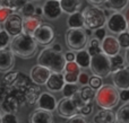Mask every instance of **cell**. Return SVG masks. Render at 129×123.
Returning a JSON list of instances; mask_svg holds the SVG:
<instances>
[{
    "instance_id": "6da1fadb",
    "label": "cell",
    "mask_w": 129,
    "mask_h": 123,
    "mask_svg": "<svg viewBox=\"0 0 129 123\" xmlns=\"http://www.w3.org/2000/svg\"><path fill=\"white\" fill-rule=\"evenodd\" d=\"M38 42L33 36L20 34L11 40L9 49L15 56L20 59H31L38 53Z\"/></svg>"
},
{
    "instance_id": "7a4b0ae2",
    "label": "cell",
    "mask_w": 129,
    "mask_h": 123,
    "mask_svg": "<svg viewBox=\"0 0 129 123\" xmlns=\"http://www.w3.org/2000/svg\"><path fill=\"white\" fill-rule=\"evenodd\" d=\"M38 65L49 69L52 74H62L67 65L64 53L57 52L51 46L44 47L38 55Z\"/></svg>"
},
{
    "instance_id": "3957f363",
    "label": "cell",
    "mask_w": 129,
    "mask_h": 123,
    "mask_svg": "<svg viewBox=\"0 0 129 123\" xmlns=\"http://www.w3.org/2000/svg\"><path fill=\"white\" fill-rule=\"evenodd\" d=\"M95 102L101 110H113L120 102V92L113 85H103L96 90Z\"/></svg>"
},
{
    "instance_id": "277c9868",
    "label": "cell",
    "mask_w": 129,
    "mask_h": 123,
    "mask_svg": "<svg viewBox=\"0 0 129 123\" xmlns=\"http://www.w3.org/2000/svg\"><path fill=\"white\" fill-rule=\"evenodd\" d=\"M80 92V90H79ZM85 103L80 97V93L76 94L73 98H62L58 102L57 113L62 119H73L74 116L80 114V111L84 107Z\"/></svg>"
},
{
    "instance_id": "5b68a950",
    "label": "cell",
    "mask_w": 129,
    "mask_h": 123,
    "mask_svg": "<svg viewBox=\"0 0 129 123\" xmlns=\"http://www.w3.org/2000/svg\"><path fill=\"white\" fill-rule=\"evenodd\" d=\"M83 17H84L85 28L89 31H96L99 28H103L107 24V16H105L104 9L98 8L93 6H87L83 10Z\"/></svg>"
},
{
    "instance_id": "8992f818",
    "label": "cell",
    "mask_w": 129,
    "mask_h": 123,
    "mask_svg": "<svg viewBox=\"0 0 129 123\" xmlns=\"http://www.w3.org/2000/svg\"><path fill=\"white\" fill-rule=\"evenodd\" d=\"M88 34L85 28H68L64 35L66 45L70 51H80L85 50L88 42Z\"/></svg>"
},
{
    "instance_id": "52a82bcc",
    "label": "cell",
    "mask_w": 129,
    "mask_h": 123,
    "mask_svg": "<svg viewBox=\"0 0 129 123\" xmlns=\"http://www.w3.org/2000/svg\"><path fill=\"white\" fill-rule=\"evenodd\" d=\"M89 69H91L93 76L100 77V78H105L110 74H112L111 59L108 55H105L104 53L92 56Z\"/></svg>"
},
{
    "instance_id": "ba28073f",
    "label": "cell",
    "mask_w": 129,
    "mask_h": 123,
    "mask_svg": "<svg viewBox=\"0 0 129 123\" xmlns=\"http://www.w3.org/2000/svg\"><path fill=\"white\" fill-rule=\"evenodd\" d=\"M107 28L111 34L120 35L128 31V19L125 14L113 13L107 20Z\"/></svg>"
},
{
    "instance_id": "9c48e42d",
    "label": "cell",
    "mask_w": 129,
    "mask_h": 123,
    "mask_svg": "<svg viewBox=\"0 0 129 123\" xmlns=\"http://www.w3.org/2000/svg\"><path fill=\"white\" fill-rule=\"evenodd\" d=\"M33 37L38 42L39 45L48 47L50 46V44L56 38V32H54V28L52 27V25L48 24V23H43L38 28V31L34 33Z\"/></svg>"
},
{
    "instance_id": "30bf717a",
    "label": "cell",
    "mask_w": 129,
    "mask_h": 123,
    "mask_svg": "<svg viewBox=\"0 0 129 123\" xmlns=\"http://www.w3.org/2000/svg\"><path fill=\"white\" fill-rule=\"evenodd\" d=\"M23 20L24 18L22 17L20 14L13 13L2 24V27L10 36L16 37V36L23 34Z\"/></svg>"
},
{
    "instance_id": "8fae6325",
    "label": "cell",
    "mask_w": 129,
    "mask_h": 123,
    "mask_svg": "<svg viewBox=\"0 0 129 123\" xmlns=\"http://www.w3.org/2000/svg\"><path fill=\"white\" fill-rule=\"evenodd\" d=\"M52 75V72L49 69L42 67L40 65H36L34 67L31 68V71H29V78H31L32 83L34 85H47L48 80H49L50 76Z\"/></svg>"
},
{
    "instance_id": "7c38bea8",
    "label": "cell",
    "mask_w": 129,
    "mask_h": 123,
    "mask_svg": "<svg viewBox=\"0 0 129 123\" xmlns=\"http://www.w3.org/2000/svg\"><path fill=\"white\" fill-rule=\"evenodd\" d=\"M102 45V51L105 55H108L109 58L116 56L118 54H120V43L118 41V37L113 35H108L104 40L101 42Z\"/></svg>"
},
{
    "instance_id": "4fadbf2b",
    "label": "cell",
    "mask_w": 129,
    "mask_h": 123,
    "mask_svg": "<svg viewBox=\"0 0 129 123\" xmlns=\"http://www.w3.org/2000/svg\"><path fill=\"white\" fill-rule=\"evenodd\" d=\"M112 83L117 89L129 90V66L112 74Z\"/></svg>"
},
{
    "instance_id": "5bb4252c",
    "label": "cell",
    "mask_w": 129,
    "mask_h": 123,
    "mask_svg": "<svg viewBox=\"0 0 129 123\" xmlns=\"http://www.w3.org/2000/svg\"><path fill=\"white\" fill-rule=\"evenodd\" d=\"M43 8V13H44V17L48 19H58L60 17L62 9L60 6V1L58 0H49L45 1L42 6Z\"/></svg>"
},
{
    "instance_id": "9a60e30c",
    "label": "cell",
    "mask_w": 129,
    "mask_h": 123,
    "mask_svg": "<svg viewBox=\"0 0 129 123\" xmlns=\"http://www.w3.org/2000/svg\"><path fill=\"white\" fill-rule=\"evenodd\" d=\"M15 66V55L10 49L0 50V72L9 74Z\"/></svg>"
},
{
    "instance_id": "2e32d148",
    "label": "cell",
    "mask_w": 129,
    "mask_h": 123,
    "mask_svg": "<svg viewBox=\"0 0 129 123\" xmlns=\"http://www.w3.org/2000/svg\"><path fill=\"white\" fill-rule=\"evenodd\" d=\"M57 106H58V102L56 96H53L49 92H42L38 102V108L52 113L54 110H57Z\"/></svg>"
},
{
    "instance_id": "e0dca14e",
    "label": "cell",
    "mask_w": 129,
    "mask_h": 123,
    "mask_svg": "<svg viewBox=\"0 0 129 123\" xmlns=\"http://www.w3.org/2000/svg\"><path fill=\"white\" fill-rule=\"evenodd\" d=\"M29 123H53V115L51 112L41 110V108H36V110L32 111L31 114L28 116Z\"/></svg>"
},
{
    "instance_id": "ac0fdd59",
    "label": "cell",
    "mask_w": 129,
    "mask_h": 123,
    "mask_svg": "<svg viewBox=\"0 0 129 123\" xmlns=\"http://www.w3.org/2000/svg\"><path fill=\"white\" fill-rule=\"evenodd\" d=\"M43 24L42 18L33 16V17L24 18L23 20V33L26 35L33 36L34 33L38 31V28Z\"/></svg>"
},
{
    "instance_id": "d6986e66",
    "label": "cell",
    "mask_w": 129,
    "mask_h": 123,
    "mask_svg": "<svg viewBox=\"0 0 129 123\" xmlns=\"http://www.w3.org/2000/svg\"><path fill=\"white\" fill-rule=\"evenodd\" d=\"M66 81H64V77L63 74H52L50 76L49 80L47 83V88L50 92H62Z\"/></svg>"
},
{
    "instance_id": "ffe728a7",
    "label": "cell",
    "mask_w": 129,
    "mask_h": 123,
    "mask_svg": "<svg viewBox=\"0 0 129 123\" xmlns=\"http://www.w3.org/2000/svg\"><path fill=\"white\" fill-rule=\"evenodd\" d=\"M93 123H118L117 113L111 110H100L93 116Z\"/></svg>"
},
{
    "instance_id": "44dd1931",
    "label": "cell",
    "mask_w": 129,
    "mask_h": 123,
    "mask_svg": "<svg viewBox=\"0 0 129 123\" xmlns=\"http://www.w3.org/2000/svg\"><path fill=\"white\" fill-rule=\"evenodd\" d=\"M60 6L62 9V13L73 15V14L79 11V9L83 6V1L80 0H62L60 1Z\"/></svg>"
},
{
    "instance_id": "7402d4cb",
    "label": "cell",
    "mask_w": 129,
    "mask_h": 123,
    "mask_svg": "<svg viewBox=\"0 0 129 123\" xmlns=\"http://www.w3.org/2000/svg\"><path fill=\"white\" fill-rule=\"evenodd\" d=\"M20 104L14 96L7 97L5 101L1 102V110L4 113H10V114H15L18 111Z\"/></svg>"
},
{
    "instance_id": "603a6c76",
    "label": "cell",
    "mask_w": 129,
    "mask_h": 123,
    "mask_svg": "<svg viewBox=\"0 0 129 123\" xmlns=\"http://www.w3.org/2000/svg\"><path fill=\"white\" fill-rule=\"evenodd\" d=\"M41 94H42V92H41L40 89V86L38 85H32L31 87L28 88V89L25 92V97H26V103L29 104V105H34V104H38L39 102V98H40Z\"/></svg>"
},
{
    "instance_id": "cb8c5ba5",
    "label": "cell",
    "mask_w": 129,
    "mask_h": 123,
    "mask_svg": "<svg viewBox=\"0 0 129 123\" xmlns=\"http://www.w3.org/2000/svg\"><path fill=\"white\" fill-rule=\"evenodd\" d=\"M129 5L128 0H105V5L103 8L109 9L112 13H120Z\"/></svg>"
},
{
    "instance_id": "d4e9b609",
    "label": "cell",
    "mask_w": 129,
    "mask_h": 123,
    "mask_svg": "<svg viewBox=\"0 0 129 123\" xmlns=\"http://www.w3.org/2000/svg\"><path fill=\"white\" fill-rule=\"evenodd\" d=\"M67 25L69 28H85L83 14L78 11L73 15H69V17L67 18Z\"/></svg>"
},
{
    "instance_id": "484cf974",
    "label": "cell",
    "mask_w": 129,
    "mask_h": 123,
    "mask_svg": "<svg viewBox=\"0 0 129 123\" xmlns=\"http://www.w3.org/2000/svg\"><path fill=\"white\" fill-rule=\"evenodd\" d=\"M32 85H33V83H32L31 78L27 77L25 74L19 72L17 79H16V81H15V85H14L13 87H15L16 89H18V90H22V92H26Z\"/></svg>"
},
{
    "instance_id": "4316f807",
    "label": "cell",
    "mask_w": 129,
    "mask_h": 123,
    "mask_svg": "<svg viewBox=\"0 0 129 123\" xmlns=\"http://www.w3.org/2000/svg\"><path fill=\"white\" fill-rule=\"evenodd\" d=\"M92 56L89 55L87 50H80L76 52V60L75 62L79 66V68H88L91 66Z\"/></svg>"
},
{
    "instance_id": "83f0119b",
    "label": "cell",
    "mask_w": 129,
    "mask_h": 123,
    "mask_svg": "<svg viewBox=\"0 0 129 123\" xmlns=\"http://www.w3.org/2000/svg\"><path fill=\"white\" fill-rule=\"evenodd\" d=\"M80 97L84 101L85 104L87 103H92L93 99H95V96H96V90L93 89L92 87L89 86H86V87H83L80 89Z\"/></svg>"
},
{
    "instance_id": "f1b7e54d",
    "label": "cell",
    "mask_w": 129,
    "mask_h": 123,
    "mask_svg": "<svg viewBox=\"0 0 129 123\" xmlns=\"http://www.w3.org/2000/svg\"><path fill=\"white\" fill-rule=\"evenodd\" d=\"M117 122L129 123V103L123 104L117 111Z\"/></svg>"
},
{
    "instance_id": "f546056e",
    "label": "cell",
    "mask_w": 129,
    "mask_h": 123,
    "mask_svg": "<svg viewBox=\"0 0 129 123\" xmlns=\"http://www.w3.org/2000/svg\"><path fill=\"white\" fill-rule=\"evenodd\" d=\"M87 51H88L89 55L94 56V55H98V54L103 53L102 51V45H101V42L96 38H92L88 43V47H87Z\"/></svg>"
},
{
    "instance_id": "4dcf8cb0",
    "label": "cell",
    "mask_w": 129,
    "mask_h": 123,
    "mask_svg": "<svg viewBox=\"0 0 129 123\" xmlns=\"http://www.w3.org/2000/svg\"><path fill=\"white\" fill-rule=\"evenodd\" d=\"M79 93L77 84H66L62 89V97L63 98H73L76 94Z\"/></svg>"
},
{
    "instance_id": "1f68e13d",
    "label": "cell",
    "mask_w": 129,
    "mask_h": 123,
    "mask_svg": "<svg viewBox=\"0 0 129 123\" xmlns=\"http://www.w3.org/2000/svg\"><path fill=\"white\" fill-rule=\"evenodd\" d=\"M26 2L27 1H1V7L9 9L13 13H17L18 10H22Z\"/></svg>"
},
{
    "instance_id": "d6a6232c",
    "label": "cell",
    "mask_w": 129,
    "mask_h": 123,
    "mask_svg": "<svg viewBox=\"0 0 129 123\" xmlns=\"http://www.w3.org/2000/svg\"><path fill=\"white\" fill-rule=\"evenodd\" d=\"M111 59V67H112V74L120 69H123L126 67V60L121 54H118L116 56H112Z\"/></svg>"
},
{
    "instance_id": "836d02e7",
    "label": "cell",
    "mask_w": 129,
    "mask_h": 123,
    "mask_svg": "<svg viewBox=\"0 0 129 123\" xmlns=\"http://www.w3.org/2000/svg\"><path fill=\"white\" fill-rule=\"evenodd\" d=\"M18 71H13V72H9V74H6L5 77L2 78L1 81V85L2 86H8V87H13L15 85V81L18 77Z\"/></svg>"
},
{
    "instance_id": "e575fe53",
    "label": "cell",
    "mask_w": 129,
    "mask_h": 123,
    "mask_svg": "<svg viewBox=\"0 0 129 123\" xmlns=\"http://www.w3.org/2000/svg\"><path fill=\"white\" fill-rule=\"evenodd\" d=\"M35 10H36V6L33 4V2L27 1L26 5L23 7V9L20 10V15L24 16L25 18L27 17H33L35 16Z\"/></svg>"
},
{
    "instance_id": "d590c367",
    "label": "cell",
    "mask_w": 129,
    "mask_h": 123,
    "mask_svg": "<svg viewBox=\"0 0 129 123\" xmlns=\"http://www.w3.org/2000/svg\"><path fill=\"white\" fill-rule=\"evenodd\" d=\"M64 74H70V75H80V68L76 62H67L66 67L63 70Z\"/></svg>"
},
{
    "instance_id": "8d00e7d4",
    "label": "cell",
    "mask_w": 129,
    "mask_h": 123,
    "mask_svg": "<svg viewBox=\"0 0 129 123\" xmlns=\"http://www.w3.org/2000/svg\"><path fill=\"white\" fill-rule=\"evenodd\" d=\"M10 42H11L10 35H9L5 29H2V31L0 32V50L7 49V46L10 45Z\"/></svg>"
},
{
    "instance_id": "74e56055",
    "label": "cell",
    "mask_w": 129,
    "mask_h": 123,
    "mask_svg": "<svg viewBox=\"0 0 129 123\" xmlns=\"http://www.w3.org/2000/svg\"><path fill=\"white\" fill-rule=\"evenodd\" d=\"M102 86H103L102 78L96 77V76H92L91 77V79H89V87H92L93 89H95V90H99Z\"/></svg>"
},
{
    "instance_id": "f35d334b",
    "label": "cell",
    "mask_w": 129,
    "mask_h": 123,
    "mask_svg": "<svg viewBox=\"0 0 129 123\" xmlns=\"http://www.w3.org/2000/svg\"><path fill=\"white\" fill-rule=\"evenodd\" d=\"M118 41L120 43V46L123 47V49H129V33L128 32H125V33L120 34L118 36Z\"/></svg>"
},
{
    "instance_id": "ab89813d",
    "label": "cell",
    "mask_w": 129,
    "mask_h": 123,
    "mask_svg": "<svg viewBox=\"0 0 129 123\" xmlns=\"http://www.w3.org/2000/svg\"><path fill=\"white\" fill-rule=\"evenodd\" d=\"M2 123H19L15 114L10 113H2Z\"/></svg>"
},
{
    "instance_id": "60d3db41",
    "label": "cell",
    "mask_w": 129,
    "mask_h": 123,
    "mask_svg": "<svg viewBox=\"0 0 129 123\" xmlns=\"http://www.w3.org/2000/svg\"><path fill=\"white\" fill-rule=\"evenodd\" d=\"M89 79H91V77L88 76V74L80 72L79 77H78V84L80 86H83V87H86L87 85H89Z\"/></svg>"
},
{
    "instance_id": "b9f144b4",
    "label": "cell",
    "mask_w": 129,
    "mask_h": 123,
    "mask_svg": "<svg viewBox=\"0 0 129 123\" xmlns=\"http://www.w3.org/2000/svg\"><path fill=\"white\" fill-rule=\"evenodd\" d=\"M13 14V11L9 10L7 8H4V7H0V24H4L7 20V18Z\"/></svg>"
},
{
    "instance_id": "7bdbcfd3",
    "label": "cell",
    "mask_w": 129,
    "mask_h": 123,
    "mask_svg": "<svg viewBox=\"0 0 129 123\" xmlns=\"http://www.w3.org/2000/svg\"><path fill=\"white\" fill-rule=\"evenodd\" d=\"M93 35H94V38L99 40L100 42H102V41L108 36L107 35V31H105L104 27H103V28H99V29H96V31H94Z\"/></svg>"
},
{
    "instance_id": "ee69618b",
    "label": "cell",
    "mask_w": 129,
    "mask_h": 123,
    "mask_svg": "<svg viewBox=\"0 0 129 123\" xmlns=\"http://www.w3.org/2000/svg\"><path fill=\"white\" fill-rule=\"evenodd\" d=\"M93 104L92 103H87L84 105V107L82 108V111H80V114L83 115V116H87V115L92 114V112H93Z\"/></svg>"
},
{
    "instance_id": "f6af8a7d",
    "label": "cell",
    "mask_w": 129,
    "mask_h": 123,
    "mask_svg": "<svg viewBox=\"0 0 129 123\" xmlns=\"http://www.w3.org/2000/svg\"><path fill=\"white\" fill-rule=\"evenodd\" d=\"M67 123H88V122L85 119V116H83L82 114H78V115H76V116H74L73 119L68 120Z\"/></svg>"
},
{
    "instance_id": "bcb514c9",
    "label": "cell",
    "mask_w": 129,
    "mask_h": 123,
    "mask_svg": "<svg viewBox=\"0 0 129 123\" xmlns=\"http://www.w3.org/2000/svg\"><path fill=\"white\" fill-rule=\"evenodd\" d=\"M64 58H66L67 62H75L76 60V53L74 51L68 50L67 52H64Z\"/></svg>"
},
{
    "instance_id": "7dc6e473",
    "label": "cell",
    "mask_w": 129,
    "mask_h": 123,
    "mask_svg": "<svg viewBox=\"0 0 129 123\" xmlns=\"http://www.w3.org/2000/svg\"><path fill=\"white\" fill-rule=\"evenodd\" d=\"M87 4H88V6H93V7H98V8H102L104 7L105 5V0H89V1H87Z\"/></svg>"
},
{
    "instance_id": "c3c4849f",
    "label": "cell",
    "mask_w": 129,
    "mask_h": 123,
    "mask_svg": "<svg viewBox=\"0 0 129 123\" xmlns=\"http://www.w3.org/2000/svg\"><path fill=\"white\" fill-rule=\"evenodd\" d=\"M120 101L127 104L129 102V90H122L120 92Z\"/></svg>"
},
{
    "instance_id": "681fc988",
    "label": "cell",
    "mask_w": 129,
    "mask_h": 123,
    "mask_svg": "<svg viewBox=\"0 0 129 123\" xmlns=\"http://www.w3.org/2000/svg\"><path fill=\"white\" fill-rule=\"evenodd\" d=\"M51 46V49L52 50H54V51H57V52H62V46H61V44L60 43H53L52 45H50Z\"/></svg>"
},
{
    "instance_id": "f907efd6",
    "label": "cell",
    "mask_w": 129,
    "mask_h": 123,
    "mask_svg": "<svg viewBox=\"0 0 129 123\" xmlns=\"http://www.w3.org/2000/svg\"><path fill=\"white\" fill-rule=\"evenodd\" d=\"M35 16L36 17L42 18L44 16V13H43V8L40 6H36V10H35Z\"/></svg>"
},
{
    "instance_id": "816d5d0a",
    "label": "cell",
    "mask_w": 129,
    "mask_h": 123,
    "mask_svg": "<svg viewBox=\"0 0 129 123\" xmlns=\"http://www.w3.org/2000/svg\"><path fill=\"white\" fill-rule=\"evenodd\" d=\"M125 60H126V63L129 66V49H127L125 52Z\"/></svg>"
},
{
    "instance_id": "f5cc1de1",
    "label": "cell",
    "mask_w": 129,
    "mask_h": 123,
    "mask_svg": "<svg viewBox=\"0 0 129 123\" xmlns=\"http://www.w3.org/2000/svg\"><path fill=\"white\" fill-rule=\"evenodd\" d=\"M125 16H126V18H127V19H129V8L127 9V10H126V13H125Z\"/></svg>"
},
{
    "instance_id": "db71d44e",
    "label": "cell",
    "mask_w": 129,
    "mask_h": 123,
    "mask_svg": "<svg viewBox=\"0 0 129 123\" xmlns=\"http://www.w3.org/2000/svg\"><path fill=\"white\" fill-rule=\"evenodd\" d=\"M0 123H2V114L0 113Z\"/></svg>"
},
{
    "instance_id": "11a10c76",
    "label": "cell",
    "mask_w": 129,
    "mask_h": 123,
    "mask_svg": "<svg viewBox=\"0 0 129 123\" xmlns=\"http://www.w3.org/2000/svg\"><path fill=\"white\" fill-rule=\"evenodd\" d=\"M2 29H4V28H2V25H1V24H0V32H1V31H2Z\"/></svg>"
},
{
    "instance_id": "9f6ffc18",
    "label": "cell",
    "mask_w": 129,
    "mask_h": 123,
    "mask_svg": "<svg viewBox=\"0 0 129 123\" xmlns=\"http://www.w3.org/2000/svg\"><path fill=\"white\" fill-rule=\"evenodd\" d=\"M127 32L129 33V19H128V31H127Z\"/></svg>"
},
{
    "instance_id": "6f0895ef",
    "label": "cell",
    "mask_w": 129,
    "mask_h": 123,
    "mask_svg": "<svg viewBox=\"0 0 129 123\" xmlns=\"http://www.w3.org/2000/svg\"><path fill=\"white\" fill-rule=\"evenodd\" d=\"M0 7H1V1H0Z\"/></svg>"
},
{
    "instance_id": "680465c9",
    "label": "cell",
    "mask_w": 129,
    "mask_h": 123,
    "mask_svg": "<svg viewBox=\"0 0 129 123\" xmlns=\"http://www.w3.org/2000/svg\"><path fill=\"white\" fill-rule=\"evenodd\" d=\"M19 123H24V122H19Z\"/></svg>"
}]
</instances>
